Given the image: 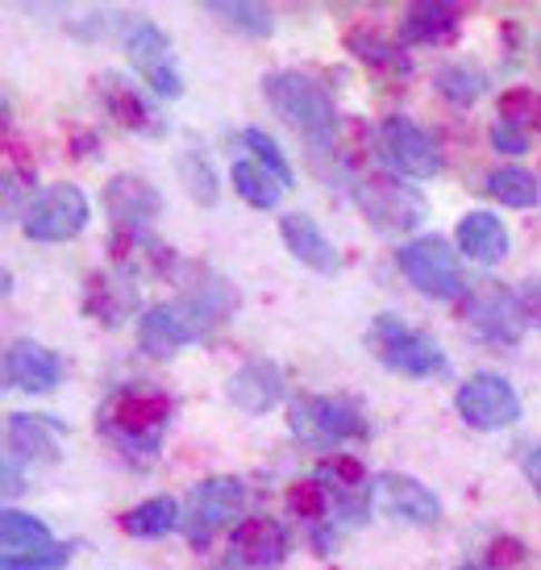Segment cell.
I'll list each match as a JSON object with an SVG mask.
<instances>
[{"label":"cell","instance_id":"7402d4cb","mask_svg":"<svg viewBox=\"0 0 541 570\" xmlns=\"http://www.w3.org/2000/svg\"><path fill=\"white\" fill-rule=\"evenodd\" d=\"M55 421L50 416H33V412H13L9 416V462L26 466H50L59 462V445H55Z\"/></svg>","mask_w":541,"mask_h":570},{"label":"cell","instance_id":"836d02e7","mask_svg":"<svg viewBox=\"0 0 541 570\" xmlns=\"http://www.w3.org/2000/svg\"><path fill=\"white\" fill-rule=\"evenodd\" d=\"M346 47L363 59V63L371 67H387V71H409V55L400 47H392V42H383L380 33H371V30H358L346 38Z\"/></svg>","mask_w":541,"mask_h":570},{"label":"cell","instance_id":"ac0fdd59","mask_svg":"<svg viewBox=\"0 0 541 570\" xmlns=\"http://www.w3.org/2000/svg\"><path fill=\"white\" fill-rule=\"evenodd\" d=\"M225 396L234 400L242 412H250V416H263V412L279 409L287 396V380L279 363H270V358H250V363H242L229 380H225Z\"/></svg>","mask_w":541,"mask_h":570},{"label":"cell","instance_id":"52a82bcc","mask_svg":"<svg viewBox=\"0 0 541 570\" xmlns=\"http://www.w3.org/2000/svg\"><path fill=\"white\" fill-rule=\"evenodd\" d=\"M396 267L416 292H425L433 301H462L466 296L459 254H454V246L446 238H437V234L404 242L396 250Z\"/></svg>","mask_w":541,"mask_h":570},{"label":"cell","instance_id":"9a60e30c","mask_svg":"<svg viewBox=\"0 0 541 570\" xmlns=\"http://www.w3.org/2000/svg\"><path fill=\"white\" fill-rule=\"evenodd\" d=\"M371 512H383V517L404 524H437L442 521V500L421 479L404 475V471H387L371 483Z\"/></svg>","mask_w":541,"mask_h":570},{"label":"cell","instance_id":"484cf974","mask_svg":"<svg viewBox=\"0 0 541 570\" xmlns=\"http://www.w3.org/2000/svg\"><path fill=\"white\" fill-rule=\"evenodd\" d=\"M121 529L129 538H142V541H159L167 533L179 529V504L171 495H155V500H142L138 508H129L121 517Z\"/></svg>","mask_w":541,"mask_h":570},{"label":"cell","instance_id":"6da1fadb","mask_svg":"<svg viewBox=\"0 0 541 570\" xmlns=\"http://www.w3.org/2000/svg\"><path fill=\"white\" fill-rule=\"evenodd\" d=\"M171 412H176V400L159 387H117L100 409V433L134 462H150L159 459Z\"/></svg>","mask_w":541,"mask_h":570},{"label":"cell","instance_id":"ba28073f","mask_svg":"<svg viewBox=\"0 0 541 570\" xmlns=\"http://www.w3.org/2000/svg\"><path fill=\"white\" fill-rule=\"evenodd\" d=\"M287 425L296 433V442L313 445V450H334V445L351 442L366 433V421L354 400L342 396H301L287 409Z\"/></svg>","mask_w":541,"mask_h":570},{"label":"cell","instance_id":"30bf717a","mask_svg":"<svg viewBox=\"0 0 541 570\" xmlns=\"http://www.w3.org/2000/svg\"><path fill=\"white\" fill-rule=\"evenodd\" d=\"M92 222V205L76 184H50L30 200L21 229L30 242H71Z\"/></svg>","mask_w":541,"mask_h":570},{"label":"cell","instance_id":"f35d334b","mask_svg":"<svg viewBox=\"0 0 541 570\" xmlns=\"http://www.w3.org/2000/svg\"><path fill=\"white\" fill-rule=\"evenodd\" d=\"M4 570H17V567H4Z\"/></svg>","mask_w":541,"mask_h":570},{"label":"cell","instance_id":"8d00e7d4","mask_svg":"<svg viewBox=\"0 0 541 570\" xmlns=\"http://www.w3.org/2000/svg\"><path fill=\"white\" fill-rule=\"evenodd\" d=\"M521 471H525L529 488H533V491L541 495V442H538V445H529L525 454H521Z\"/></svg>","mask_w":541,"mask_h":570},{"label":"cell","instance_id":"d6a6232c","mask_svg":"<svg viewBox=\"0 0 541 570\" xmlns=\"http://www.w3.org/2000/svg\"><path fill=\"white\" fill-rule=\"evenodd\" d=\"M483 88H488V76L471 63H450L437 71V92H442V100L459 105V109L475 105L479 96H483Z\"/></svg>","mask_w":541,"mask_h":570},{"label":"cell","instance_id":"4fadbf2b","mask_svg":"<svg viewBox=\"0 0 541 570\" xmlns=\"http://www.w3.org/2000/svg\"><path fill=\"white\" fill-rule=\"evenodd\" d=\"M126 55L129 63L138 67V76H142L150 88L167 100H176L184 92V76H179V63H176V47H171V38L167 30H159L155 21H134L126 30Z\"/></svg>","mask_w":541,"mask_h":570},{"label":"cell","instance_id":"7c38bea8","mask_svg":"<svg viewBox=\"0 0 541 570\" xmlns=\"http://www.w3.org/2000/svg\"><path fill=\"white\" fill-rule=\"evenodd\" d=\"M246 508V483L238 475H213L191 488L188 500V541L208 546L222 524H234Z\"/></svg>","mask_w":541,"mask_h":570},{"label":"cell","instance_id":"f1b7e54d","mask_svg":"<svg viewBox=\"0 0 541 570\" xmlns=\"http://www.w3.org/2000/svg\"><path fill=\"white\" fill-rule=\"evenodd\" d=\"M459 33V13L450 4H416L404 17V42L409 47H433V42H450Z\"/></svg>","mask_w":541,"mask_h":570},{"label":"cell","instance_id":"ffe728a7","mask_svg":"<svg viewBox=\"0 0 541 570\" xmlns=\"http://www.w3.org/2000/svg\"><path fill=\"white\" fill-rule=\"evenodd\" d=\"M159 205V191L150 188L142 175H112L109 188H105V208H109L112 225L121 229V238L142 234V225L155 222Z\"/></svg>","mask_w":541,"mask_h":570},{"label":"cell","instance_id":"277c9868","mask_svg":"<svg viewBox=\"0 0 541 570\" xmlns=\"http://www.w3.org/2000/svg\"><path fill=\"white\" fill-rule=\"evenodd\" d=\"M366 350L375 354V363L396 371L404 380H430L446 371V354L437 346V337H430L425 330H413L400 317H375L366 330Z\"/></svg>","mask_w":541,"mask_h":570},{"label":"cell","instance_id":"5b68a950","mask_svg":"<svg viewBox=\"0 0 541 570\" xmlns=\"http://www.w3.org/2000/svg\"><path fill=\"white\" fill-rule=\"evenodd\" d=\"M351 196H354V205L363 208L366 222L375 225V229H392V234H400V229H416V225L425 222V213H430L425 196H421L416 188H409V184L392 171L354 175Z\"/></svg>","mask_w":541,"mask_h":570},{"label":"cell","instance_id":"d590c367","mask_svg":"<svg viewBox=\"0 0 541 570\" xmlns=\"http://www.w3.org/2000/svg\"><path fill=\"white\" fill-rule=\"evenodd\" d=\"M329 508V491L321 488L317 479H301L287 488V512L301 517V521H321Z\"/></svg>","mask_w":541,"mask_h":570},{"label":"cell","instance_id":"e575fe53","mask_svg":"<svg viewBox=\"0 0 541 570\" xmlns=\"http://www.w3.org/2000/svg\"><path fill=\"white\" fill-rule=\"evenodd\" d=\"M242 146L255 155V163L263 171L275 175L284 188H292V163H287V155L279 150V142L270 134H263V129H242Z\"/></svg>","mask_w":541,"mask_h":570},{"label":"cell","instance_id":"9c48e42d","mask_svg":"<svg viewBox=\"0 0 541 570\" xmlns=\"http://www.w3.org/2000/svg\"><path fill=\"white\" fill-rule=\"evenodd\" d=\"M0 550H4V567L63 570L71 562V554H76V541H55V533L38 517L4 508V517H0Z\"/></svg>","mask_w":541,"mask_h":570},{"label":"cell","instance_id":"f546056e","mask_svg":"<svg viewBox=\"0 0 541 570\" xmlns=\"http://www.w3.org/2000/svg\"><path fill=\"white\" fill-rule=\"evenodd\" d=\"M205 9H208V17H217L222 26L246 33V38H270V33H275L270 9L250 4V0H208Z\"/></svg>","mask_w":541,"mask_h":570},{"label":"cell","instance_id":"3957f363","mask_svg":"<svg viewBox=\"0 0 541 570\" xmlns=\"http://www.w3.org/2000/svg\"><path fill=\"white\" fill-rule=\"evenodd\" d=\"M466 321L495 346H517L529 330H541V279L479 287L466 296Z\"/></svg>","mask_w":541,"mask_h":570},{"label":"cell","instance_id":"e0dca14e","mask_svg":"<svg viewBox=\"0 0 541 570\" xmlns=\"http://www.w3.org/2000/svg\"><path fill=\"white\" fill-rule=\"evenodd\" d=\"M63 380V363H59V354L47 350L42 342H33V337H17L9 354H4V383L17 387V392H30V396H47L55 392Z\"/></svg>","mask_w":541,"mask_h":570},{"label":"cell","instance_id":"8fae6325","mask_svg":"<svg viewBox=\"0 0 541 570\" xmlns=\"http://www.w3.org/2000/svg\"><path fill=\"white\" fill-rule=\"evenodd\" d=\"M459 416L471 429H483V433H495V429H509L521 421V396L504 375L495 371H479L459 387Z\"/></svg>","mask_w":541,"mask_h":570},{"label":"cell","instance_id":"cb8c5ba5","mask_svg":"<svg viewBox=\"0 0 541 570\" xmlns=\"http://www.w3.org/2000/svg\"><path fill=\"white\" fill-rule=\"evenodd\" d=\"M100 100H105V112H109L117 126L134 129V134H150V129H155V121H150V105H146L142 92H138L126 76L105 71V76H100Z\"/></svg>","mask_w":541,"mask_h":570},{"label":"cell","instance_id":"44dd1931","mask_svg":"<svg viewBox=\"0 0 541 570\" xmlns=\"http://www.w3.org/2000/svg\"><path fill=\"white\" fill-rule=\"evenodd\" d=\"M279 242L308 271H317V275H334L337 271L334 242L321 234V225L308 213H287V217H279Z\"/></svg>","mask_w":541,"mask_h":570},{"label":"cell","instance_id":"7a4b0ae2","mask_svg":"<svg viewBox=\"0 0 541 570\" xmlns=\"http://www.w3.org/2000/svg\"><path fill=\"white\" fill-rule=\"evenodd\" d=\"M263 96H267V105L284 121L304 134V142L313 146V150H325V155H334L337 146V109L329 92L321 88L317 80H308L304 71H267L263 76Z\"/></svg>","mask_w":541,"mask_h":570},{"label":"cell","instance_id":"4316f807","mask_svg":"<svg viewBox=\"0 0 541 570\" xmlns=\"http://www.w3.org/2000/svg\"><path fill=\"white\" fill-rule=\"evenodd\" d=\"M488 196H495L500 205L509 208H538L541 205V179L521 163H509V167H495L483 184Z\"/></svg>","mask_w":541,"mask_h":570},{"label":"cell","instance_id":"d4e9b609","mask_svg":"<svg viewBox=\"0 0 541 570\" xmlns=\"http://www.w3.org/2000/svg\"><path fill=\"white\" fill-rule=\"evenodd\" d=\"M317 483L329 491L346 512H351L354 500H366V508H371V488H363V462H354L351 454H329V459L317 466Z\"/></svg>","mask_w":541,"mask_h":570},{"label":"cell","instance_id":"8992f818","mask_svg":"<svg viewBox=\"0 0 541 570\" xmlns=\"http://www.w3.org/2000/svg\"><path fill=\"white\" fill-rule=\"evenodd\" d=\"M375 155H380L383 171L400 175V179H433L442 171V146L430 129L404 117V112H392L383 117L380 129H375Z\"/></svg>","mask_w":541,"mask_h":570},{"label":"cell","instance_id":"2e32d148","mask_svg":"<svg viewBox=\"0 0 541 570\" xmlns=\"http://www.w3.org/2000/svg\"><path fill=\"white\" fill-rule=\"evenodd\" d=\"M287 558V529L275 517H246L229 533V562L242 570H275Z\"/></svg>","mask_w":541,"mask_h":570},{"label":"cell","instance_id":"d6986e66","mask_svg":"<svg viewBox=\"0 0 541 570\" xmlns=\"http://www.w3.org/2000/svg\"><path fill=\"white\" fill-rule=\"evenodd\" d=\"M134 308H138V279H134V271L126 263L109 271H96V275L83 279V313L92 321L117 325Z\"/></svg>","mask_w":541,"mask_h":570},{"label":"cell","instance_id":"74e56055","mask_svg":"<svg viewBox=\"0 0 541 570\" xmlns=\"http://www.w3.org/2000/svg\"><path fill=\"white\" fill-rule=\"evenodd\" d=\"M459 570H500V567H459Z\"/></svg>","mask_w":541,"mask_h":570},{"label":"cell","instance_id":"1f68e13d","mask_svg":"<svg viewBox=\"0 0 541 570\" xmlns=\"http://www.w3.org/2000/svg\"><path fill=\"white\" fill-rule=\"evenodd\" d=\"M176 171H179V179L188 184L196 205H205V208L217 205V196H222V179H217L213 163H208L200 150H184V155L176 159Z\"/></svg>","mask_w":541,"mask_h":570},{"label":"cell","instance_id":"83f0119b","mask_svg":"<svg viewBox=\"0 0 541 570\" xmlns=\"http://www.w3.org/2000/svg\"><path fill=\"white\" fill-rule=\"evenodd\" d=\"M533 134H529V105L525 92H509L500 100V117L492 126V146L500 155H525Z\"/></svg>","mask_w":541,"mask_h":570},{"label":"cell","instance_id":"4dcf8cb0","mask_svg":"<svg viewBox=\"0 0 541 570\" xmlns=\"http://www.w3.org/2000/svg\"><path fill=\"white\" fill-rule=\"evenodd\" d=\"M229 184H234V191H238L246 205H255V208H275L279 205V191H284V184L270 171H263L255 159L234 163V167H229Z\"/></svg>","mask_w":541,"mask_h":570},{"label":"cell","instance_id":"5bb4252c","mask_svg":"<svg viewBox=\"0 0 541 570\" xmlns=\"http://www.w3.org/2000/svg\"><path fill=\"white\" fill-rule=\"evenodd\" d=\"M205 333H208V325L191 313L188 301L155 304V308H146L142 321H138V346H142V354H150V358H171V354H179L184 346L200 342Z\"/></svg>","mask_w":541,"mask_h":570},{"label":"cell","instance_id":"603a6c76","mask_svg":"<svg viewBox=\"0 0 541 570\" xmlns=\"http://www.w3.org/2000/svg\"><path fill=\"white\" fill-rule=\"evenodd\" d=\"M454 242H459V250L471 258V263H500L504 254H509V229L504 222L488 213V208H475V213H466L454 229Z\"/></svg>","mask_w":541,"mask_h":570}]
</instances>
